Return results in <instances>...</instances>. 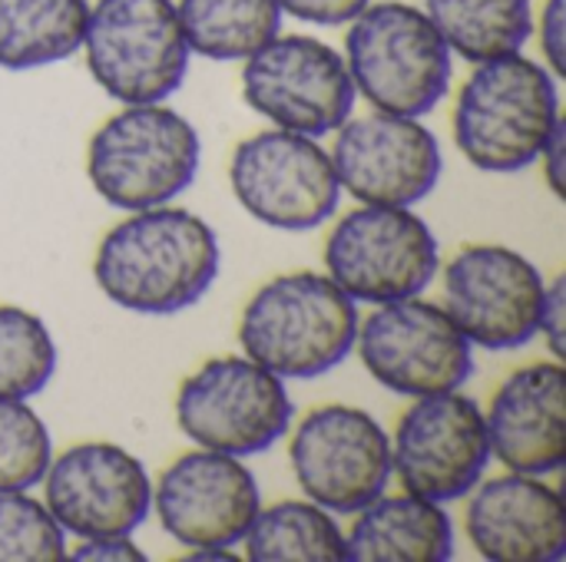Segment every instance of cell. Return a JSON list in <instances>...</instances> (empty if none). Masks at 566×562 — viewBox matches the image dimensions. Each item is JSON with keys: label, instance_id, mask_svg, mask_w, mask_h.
Here are the masks:
<instances>
[{"label": "cell", "instance_id": "cell-1", "mask_svg": "<svg viewBox=\"0 0 566 562\" xmlns=\"http://www.w3.org/2000/svg\"><path fill=\"white\" fill-rule=\"evenodd\" d=\"M222 268L212 225L176 205L129 212L113 225L93 258L99 291L123 311L166 318L206 298Z\"/></svg>", "mask_w": 566, "mask_h": 562}, {"label": "cell", "instance_id": "cell-2", "mask_svg": "<svg viewBox=\"0 0 566 562\" xmlns=\"http://www.w3.org/2000/svg\"><path fill=\"white\" fill-rule=\"evenodd\" d=\"M560 119L557 76L517 50L474 63L458 93L454 142L474 169L511 176L541 159Z\"/></svg>", "mask_w": 566, "mask_h": 562}, {"label": "cell", "instance_id": "cell-3", "mask_svg": "<svg viewBox=\"0 0 566 562\" xmlns=\"http://www.w3.org/2000/svg\"><path fill=\"white\" fill-rule=\"evenodd\" d=\"M358 301L322 272H289L265 282L239 318L242 354L282 381L335 371L358 338Z\"/></svg>", "mask_w": 566, "mask_h": 562}, {"label": "cell", "instance_id": "cell-4", "mask_svg": "<svg viewBox=\"0 0 566 562\" xmlns=\"http://www.w3.org/2000/svg\"><path fill=\"white\" fill-rule=\"evenodd\" d=\"M202 139L196 126L163 106L136 103L109 116L86 146V179L96 195L123 212L179 199L199 176Z\"/></svg>", "mask_w": 566, "mask_h": 562}, {"label": "cell", "instance_id": "cell-5", "mask_svg": "<svg viewBox=\"0 0 566 562\" xmlns=\"http://www.w3.org/2000/svg\"><path fill=\"white\" fill-rule=\"evenodd\" d=\"M348 23L345 66L375 109L421 119L448 96L451 50L421 7L381 0Z\"/></svg>", "mask_w": 566, "mask_h": 562}, {"label": "cell", "instance_id": "cell-6", "mask_svg": "<svg viewBox=\"0 0 566 562\" xmlns=\"http://www.w3.org/2000/svg\"><path fill=\"white\" fill-rule=\"evenodd\" d=\"M80 50L96 86L123 106L169 99L192 56L172 0H93Z\"/></svg>", "mask_w": 566, "mask_h": 562}, {"label": "cell", "instance_id": "cell-7", "mask_svg": "<svg viewBox=\"0 0 566 562\" xmlns=\"http://www.w3.org/2000/svg\"><path fill=\"white\" fill-rule=\"evenodd\" d=\"M179 431L206 450L255 457L275 447L292 427L285 381L252 358H209L176 394Z\"/></svg>", "mask_w": 566, "mask_h": 562}, {"label": "cell", "instance_id": "cell-8", "mask_svg": "<svg viewBox=\"0 0 566 562\" xmlns=\"http://www.w3.org/2000/svg\"><path fill=\"white\" fill-rule=\"evenodd\" d=\"M328 278L365 305L421 295L438 268L441 245L434 229L405 205H361L348 212L325 245Z\"/></svg>", "mask_w": 566, "mask_h": 562}, {"label": "cell", "instance_id": "cell-9", "mask_svg": "<svg viewBox=\"0 0 566 562\" xmlns=\"http://www.w3.org/2000/svg\"><path fill=\"white\" fill-rule=\"evenodd\" d=\"M358 358L368 374L401 397L461 391L474 374V344L444 311L415 298L375 305L358 321Z\"/></svg>", "mask_w": 566, "mask_h": 562}, {"label": "cell", "instance_id": "cell-10", "mask_svg": "<svg viewBox=\"0 0 566 562\" xmlns=\"http://www.w3.org/2000/svg\"><path fill=\"white\" fill-rule=\"evenodd\" d=\"M229 182L239 205L279 232H312L325 225L342 199L332 152L315 136L265 129L232 152Z\"/></svg>", "mask_w": 566, "mask_h": 562}, {"label": "cell", "instance_id": "cell-11", "mask_svg": "<svg viewBox=\"0 0 566 562\" xmlns=\"http://www.w3.org/2000/svg\"><path fill=\"white\" fill-rule=\"evenodd\" d=\"M242 96L275 129L318 139L352 116L358 89L335 46L302 33H279L245 56Z\"/></svg>", "mask_w": 566, "mask_h": 562}, {"label": "cell", "instance_id": "cell-12", "mask_svg": "<svg viewBox=\"0 0 566 562\" xmlns=\"http://www.w3.org/2000/svg\"><path fill=\"white\" fill-rule=\"evenodd\" d=\"M289 460L312 503L332 513H358L388 490L391 437L368 411L325 404L295 427Z\"/></svg>", "mask_w": 566, "mask_h": 562}, {"label": "cell", "instance_id": "cell-13", "mask_svg": "<svg viewBox=\"0 0 566 562\" xmlns=\"http://www.w3.org/2000/svg\"><path fill=\"white\" fill-rule=\"evenodd\" d=\"M491 464L484 411L461 391L415 397L391 437V474L434 503L468 497Z\"/></svg>", "mask_w": 566, "mask_h": 562}, {"label": "cell", "instance_id": "cell-14", "mask_svg": "<svg viewBox=\"0 0 566 562\" xmlns=\"http://www.w3.org/2000/svg\"><path fill=\"white\" fill-rule=\"evenodd\" d=\"M547 282L507 245H468L444 268V311L488 351H514L537 338Z\"/></svg>", "mask_w": 566, "mask_h": 562}, {"label": "cell", "instance_id": "cell-15", "mask_svg": "<svg viewBox=\"0 0 566 562\" xmlns=\"http://www.w3.org/2000/svg\"><path fill=\"white\" fill-rule=\"evenodd\" d=\"M40 484L53 520L80 540L133 537L153 510V480L143 460L106 441L66 447Z\"/></svg>", "mask_w": 566, "mask_h": 562}, {"label": "cell", "instance_id": "cell-16", "mask_svg": "<svg viewBox=\"0 0 566 562\" xmlns=\"http://www.w3.org/2000/svg\"><path fill=\"white\" fill-rule=\"evenodd\" d=\"M335 132L332 166L342 189L358 202L411 209L438 189L441 142L418 116L375 109L371 116H348Z\"/></svg>", "mask_w": 566, "mask_h": 562}, {"label": "cell", "instance_id": "cell-17", "mask_svg": "<svg viewBox=\"0 0 566 562\" xmlns=\"http://www.w3.org/2000/svg\"><path fill=\"white\" fill-rule=\"evenodd\" d=\"M259 507V484L242 457L206 447L182 454L153 487V510L163 530L189 550H232Z\"/></svg>", "mask_w": 566, "mask_h": 562}, {"label": "cell", "instance_id": "cell-18", "mask_svg": "<svg viewBox=\"0 0 566 562\" xmlns=\"http://www.w3.org/2000/svg\"><path fill=\"white\" fill-rule=\"evenodd\" d=\"M464 530L478 556L491 562H557L566 553V503L534 474L484 480L468 494Z\"/></svg>", "mask_w": 566, "mask_h": 562}, {"label": "cell", "instance_id": "cell-19", "mask_svg": "<svg viewBox=\"0 0 566 562\" xmlns=\"http://www.w3.org/2000/svg\"><path fill=\"white\" fill-rule=\"evenodd\" d=\"M491 457L514 474L551 477L566 464V371L560 361L517 368L488 414Z\"/></svg>", "mask_w": 566, "mask_h": 562}, {"label": "cell", "instance_id": "cell-20", "mask_svg": "<svg viewBox=\"0 0 566 562\" xmlns=\"http://www.w3.org/2000/svg\"><path fill=\"white\" fill-rule=\"evenodd\" d=\"M345 553L348 562H448L454 556V523L444 503L408 490L381 494L355 513Z\"/></svg>", "mask_w": 566, "mask_h": 562}, {"label": "cell", "instance_id": "cell-21", "mask_svg": "<svg viewBox=\"0 0 566 562\" xmlns=\"http://www.w3.org/2000/svg\"><path fill=\"white\" fill-rule=\"evenodd\" d=\"M90 0H0V70H40L70 60L86 30Z\"/></svg>", "mask_w": 566, "mask_h": 562}, {"label": "cell", "instance_id": "cell-22", "mask_svg": "<svg viewBox=\"0 0 566 562\" xmlns=\"http://www.w3.org/2000/svg\"><path fill=\"white\" fill-rule=\"evenodd\" d=\"M421 10L468 63L517 53L534 33L531 0H424Z\"/></svg>", "mask_w": 566, "mask_h": 562}, {"label": "cell", "instance_id": "cell-23", "mask_svg": "<svg viewBox=\"0 0 566 562\" xmlns=\"http://www.w3.org/2000/svg\"><path fill=\"white\" fill-rule=\"evenodd\" d=\"M189 53L206 60H245L282 33L275 0H179L176 3Z\"/></svg>", "mask_w": 566, "mask_h": 562}, {"label": "cell", "instance_id": "cell-24", "mask_svg": "<svg viewBox=\"0 0 566 562\" xmlns=\"http://www.w3.org/2000/svg\"><path fill=\"white\" fill-rule=\"evenodd\" d=\"M242 543L245 560L252 562H348L338 520L312 500L259 507Z\"/></svg>", "mask_w": 566, "mask_h": 562}, {"label": "cell", "instance_id": "cell-25", "mask_svg": "<svg viewBox=\"0 0 566 562\" xmlns=\"http://www.w3.org/2000/svg\"><path fill=\"white\" fill-rule=\"evenodd\" d=\"M56 341L43 318L20 305H0V397L30 401L56 374Z\"/></svg>", "mask_w": 566, "mask_h": 562}, {"label": "cell", "instance_id": "cell-26", "mask_svg": "<svg viewBox=\"0 0 566 562\" xmlns=\"http://www.w3.org/2000/svg\"><path fill=\"white\" fill-rule=\"evenodd\" d=\"M53 444L43 417L13 397H0V494L30 490L43 480Z\"/></svg>", "mask_w": 566, "mask_h": 562}, {"label": "cell", "instance_id": "cell-27", "mask_svg": "<svg viewBox=\"0 0 566 562\" xmlns=\"http://www.w3.org/2000/svg\"><path fill=\"white\" fill-rule=\"evenodd\" d=\"M66 560V533L27 490L0 494V562Z\"/></svg>", "mask_w": 566, "mask_h": 562}, {"label": "cell", "instance_id": "cell-28", "mask_svg": "<svg viewBox=\"0 0 566 562\" xmlns=\"http://www.w3.org/2000/svg\"><path fill=\"white\" fill-rule=\"evenodd\" d=\"M282 7V13H292L305 23H318V26H342L348 20H355L371 0H275Z\"/></svg>", "mask_w": 566, "mask_h": 562}, {"label": "cell", "instance_id": "cell-29", "mask_svg": "<svg viewBox=\"0 0 566 562\" xmlns=\"http://www.w3.org/2000/svg\"><path fill=\"white\" fill-rule=\"evenodd\" d=\"M537 335L547 341V351L554 361H564L566 351V278H554L544 291V305H541V325Z\"/></svg>", "mask_w": 566, "mask_h": 562}, {"label": "cell", "instance_id": "cell-30", "mask_svg": "<svg viewBox=\"0 0 566 562\" xmlns=\"http://www.w3.org/2000/svg\"><path fill=\"white\" fill-rule=\"evenodd\" d=\"M541 53L544 66L564 79L566 76V0H547L541 10Z\"/></svg>", "mask_w": 566, "mask_h": 562}, {"label": "cell", "instance_id": "cell-31", "mask_svg": "<svg viewBox=\"0 0 566 562\" xmlns=\"http://www.w3.org/2000/svg\"><path fill=\"white\" fill-rule=\"evenodd\" d=\"M66 556L76 562H146V553L129 537L80 540V547L66 550Z\"/></svg>", "mask_w": 566, "mask_h": 562}, {"label": "cell", "instance_id": "cell-32", "mask_svg": "<svg viewBox=\"0 0 566 562\" xmlns=\"http://www.w3.org/2000/svg\"><path fill=\"white\" fill-rule=\"evenodd\" d=\"M564 152H566V126L564 119L557 123V129L551 132L547 146L541 149V166H544V179L551 185V192L557 199H564Z\"/></svg>", "mask_w": 566, "mask_h": 562}]
</instances>
